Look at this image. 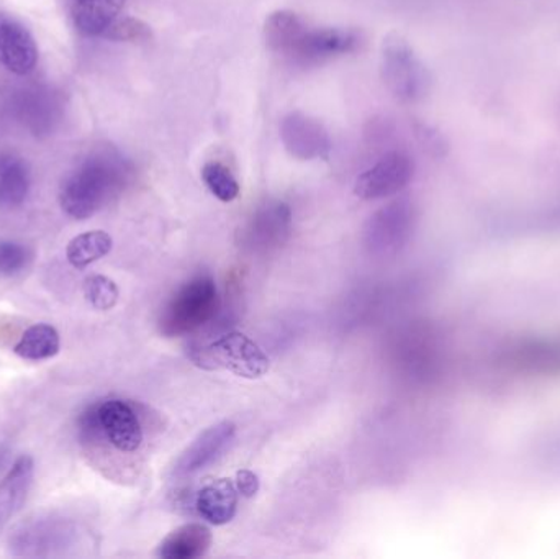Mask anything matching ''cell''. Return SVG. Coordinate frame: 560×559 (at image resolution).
<instances>
[{"mask_svg":"<svg viewBox=\"0 0 560 559\" xmlns=\"http://www.w3.org/2000/svg\"><path fill=\"white\" fill-rule=\"evenodd\" d=\"M35 478V462L32 456L22 455L12 468L0 479V535L13 517L22 511Z\"/></svg>","mask_w":560,"mask_h":559,"instance_id":"9","label":"cell"},{"mask_svg":"<svg viewBox=\"0 0 560 559\" xmlns=\"http://www.w3.org/2000/svg\"><path fill=\"white\" fill-rule=\"evenodd\" d=\"M84 430L104 439L121 453H135L143 443L140 417L130 404L108 399L84 414Z\"/></svg>","mask_w":560,"mask_h":559,"instance_id":"5","label":"cell"},{"mask_svg":"<svg viewBox=\"0 0 560 559\" xmlns=\"http://www.w3.org/2000/svg\"><path fill=\"white\" fill-rule=\"evenodd\" d=\"M118 184L120 171L114 163L102 158L89 160L62 183L59 203L72 219H89L114 196Z\"/></svg>","mask_w":560,"mask_h":559,"instance_id":"2","label":"cell"},{"mask_svg":"<svg viewBox=\"0 0 560 559\" xmlns=\"http://www.w3.org/2000/svg\"><path fill=\"white\" fill-rule=\"evenodd\" d=\"M385 69H387L388 79L398 94L405 95V97H415L420 94L421 88H423V75H421L420 65L408 49L400 48V46L392 49L387 55V68Z\"/></svg>","mask_w":560,"mask_h":559,"instance_id":"15","label":"cell"},{"mask_svg":"<svg viewBox=\"0 0 560 559\" xmlns=\"http://www.w3.org/2000/svg\"><path fill=\"white\" fill-rule=\"evenodd\" d=\"M202 179L210 193L222 202H233L240 196L238 180L225 164L210 161L203 166Z\"/></svg>","mask_w":560,"mask_h":559,"instance_id":"17","label":"cell"},{"mask_svg":"<svg viewBox=\"0 0 560 559\" xmlns=\"http://www.w3.org/2000/svg\"><path fill=\"white\" fill-rule=\"evenodd\" d=\"M413 176V163L401 153L382 158L355 180L354 193L361 199H381L404 189Z\"/></svg>","mask_w":560,"mask_h":559,"instance_id":"6","label":"cell"},{"mask_svg":"<svg viewBox=\"0 0 560 559\" xmlns=\"http://www.w3.org/2000/svg\"><path fill=\"white\" fill-rule=\"evenodd\" d=\"M38 46L30 30L0 12V65L16 75H28L38 65Z\"/></svg>","mask_w":560,"mask_h":559,"instance_id":"7","label":"cell"},{"mask_svg":"<svg viewBox=\"0 0 560 559\" xmlns=\"http://www.w3.org/2000/svg\"><path fill=\"white\" fill-rule=\"evenodd\" d=\"M127 0H69L75 30L84 36H101L112 28Z\"/></svg>","mask_w":560,"mask_h":559,"instance_id":"11","label":"cell"},{"mask_svg":"<svg viewBox=\"0 0 560 559\" xmlns=\"http://www.w3.org/2000/svg\"><path fill=\"white\" fill-rule=\"evenodd\" d=\"M61 350V337L52 325L35 324L23 331L13 353L26 361H45Z\"/></svg>","mask_w":560,"mask_h":559,"instance_id":"14","label":"cell"},{"mask_svg":"<svg viewBox=\"0 0 560 559\" xmlns=\"http://www.w3.org/2000/svg\"><path fill=\"white\" fill-rule=\"evenodd\" d=\"M219 291L212 278L187 282L164 308L161 331L167 337H180L202 327L215 315Z\"/></svg>","mask_w":560,"mask_h":559,"instance_id":"4","label":"cell"},{"mask_svg":"<svg viewBox=\"0 0 560 559\" xmlns=\"http://www.w3.org/2000/svg\"><path fill=\"white\" fill-rule=\"evenodd\" d=\"M268 42L276 51L296 62L322 61L345 55L358 45V35L345 30H312L295 15L280 12L268 22Z\"/></svg>","mask_w":560,"mask_h":559,"instance_id":"1","label":"cell"},{"mask_svg":"<svg viewBox=\"0 0 560 559\" xmlns=\"http://www.w3.org/2000/svg\"><path fill=\"white\" fill-rule=\"evenodd\" d=\"M236 427L232 422L217 423L207 429L177 459L174 473L190 476L213 465L235 440Z\"/></svg>","mask_w":560,"mask_h":559,"instance_id":"8","label":"cell"},{"mask_svg":"<svg viewBox=\"0 0 560 559\" xmlns=\"http://www.w3.org/2000/svg\"><path fill=\"white\" fill-rule=\"evenodd\" d=\"M33 252L23 243L0 242V275L15 276L28 268Z\"/></svg>","mask_w":560,"mask_h":559,"instance_id":"19","label":"cell"},{"mask_svg":"<svg viewBox=\"0 0 560 559\" xmlns=\"http://www.w3.org/2000/svg\"><path fill=\"white\" fill-rule=\"evenodd\" d=\"M114 248V240L104 230L81 233L68 243L66 258L72 268H88L92 263L107 256Z\"/></svg>","mask_w":560,"mask_h":559,"instance_id":"16","label":"cell"},{"mask_svg":"<svg viewBox=\"0 0 560 559\" xmlns=\"http://www.w3.org/2000/svg\"><path fill=\"white\" fill-rule=\"evenodd\" d=\"M84 298L97 311H110L117 305L120 291L112 279L105 276H91L84 282Z\"/></svg>","mask_w":560,"mask_h":559,"instance_id":"18","label":"cell"},{"mask_svg":"<svg viewBox=\"0 0 560 559\" xmlns=\"http://www.w3.org/2000/svg\"><path fill=\"white\" fill-rule=\"evenodd\" d=\"M235 486L243 498H255L259 488H261V482H259L255 473L249 471V469H242V471L236 473Z\"/></svg>","mask_w":560,"mask_h":559,"instance_id":"20","label":"cell"},{"mask_svg":"<svg viewBox=\"0 0 560 559\" xmlns=\"http://www.w3.org/2000/svg\"><path fill=\"white\" fill-rule=\"evenodd\" d=\"M203 370L229 371L246 380H258L269 371V358L256 341L240 331L222 335L192 354Z\"/></svg>","mask_w":560,"mask_h":559,"instance_id":"3","label":"cell"},{"mask_svg":"<svg viewBox=\"0 0 560 559\" xmlns=\"http://www.w3.org/2000/svg\"><path fill=\"white\" fill-rule=\"evenodd\" d=\"M238 489L232 479H215L200 489L196 498V509L200 517L220 527L235 519L238 511Z\"/></svg>","mask_w":560,"mask_h":559,"instance_id":"10","label":"cell"},{"mask_svg":"<svg viewBox=\"0 0 560 559\" xmlns=\"http://www.w3.org/2000/svg\"><path fill=\"white\" fill-rule=\"evenodd\" d=\"M212 532L202 524H187L164 538L158 555L163 559L202 558L212 547Z\"/></svg>","mask_w":560,"mask_h":559,"instance_id":"12","label":"cell"},{"mask_svg":"<svg viewBox=\"0 0 560 559\" xmlns=\"http://www.w3.org/2000/svg\"><path fill=\"white\" fill-rule=\"evenodd\" d=\"M30 193V171L12 154L0 153V209L22 206Z\"/></svg>","mask_w":560,"mask_h":559,"instance_id":"13","label":"cell"}]
</instances>
